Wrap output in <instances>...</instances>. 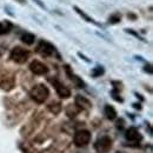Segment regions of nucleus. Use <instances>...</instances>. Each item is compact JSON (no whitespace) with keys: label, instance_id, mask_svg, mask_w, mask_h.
<instances>
[{"label":"nucleus","instance_id":"9","mask_svg":"<svg viewBox=\"0 0 153 153\" xmlns=\"http://www.w3.org/2000/svg\"><path fill=\"white\" fill-rule=\"evenodd\" d=\"M13 25L11 21L8 20H4L0 22V36H4V34H7L11 30H12Z\"/></svg>","mask_w":153,"mask_h":153},{"label":"nucleus","instance_id":"1","mask_svg":"<svg viewBox=\"0 0 153 153\" xmlns=\"http://www.w3.org/2000/svg\"><path fill=\"white\" fill-rule=\"evenodd\" d=\"M30 94H31V98H32L36 102L42 104V102L46 101V99L50 96V91H48L47 86H45L44 84H38V85H36V86L31 90Z\"/></svg>","mask_w":153,"mask_h":153},{"label":"nucleus","instance_id":"2","mask_svg":"<svg viewBox=\"0 0 153 153\" xmlns=\"http://www.w3.org/2000/svg\"><path fill=\"white\" fill-rule=\"evenodd\" d=\"M91 138H92V134H91L90 131H87V130H79V131H76L74 137H73V143L78 147H84V146L90 144Z\"/></svg>","mask_w":153,"mask_h":153},{"label":"nucleus","instance_id":"13","mask_svg":"<svg viewBox=\"0 0 153 153\" xmlns=\"http://www.w3.org/2000/svg\"><path fill=\"white\" fill-rule=\"evenodd\" d=\"M66 70H67V72H68V76H70V79L71 80H73L74 82H76V85L78 86V87H85V84H84V81L81 80V79H79L76 76H74L73 73H71L70 71H68V68L66 67Z\"/></svg>","mask_w":153,"mask_h":153},{"label":"nucleus","instance_id":"6","mask_svg":"<svg viewBox=\"0 0 153 153\" xmlns=\"http://www.w3.org/2000/svg\"><path fill=\"white\" fill-rule=\"evenodd\" d=\"M30 70L34 74H38V76H44V74H46L48 72V67L45 64H42L41 61H39V60H34V61H32L30 64Z\"/></svg>","mask_w":153,"mask_h":153},{"label":"nucleus","instance_id":"7","mask_svg":"<svg viewBox=\"0 0 153 153\" xmlns=\"http://www.w3.org/2000/svg\"><path fill=\"white\" fill-rule=\"evenodd\" d=\"M52 82H53V85H54V87H56V90H57L58 94H59L60 98H62V99L70 98V96H71V91H70L65 85H62L61 82H59V81H57V80H53Z\"/></svg>","mask_w":153,"mask_h":153},{"label":"nucleus","instance_id":"12","mask_svg":"<svg viewBox=\"0 0 153 153\" xmlns=\"http://www.w3.org/2000/svg\"><path fill=\"white\" fill-rule=\"evenodd\" d=\"M34 39H36V37H34L32 33H28V32H26V33H24V34L21 36L22 42H25L26 45H32V44L34 42Z\"/></svg>","mask_w":153,"mask_h":153},{"label":"nucleus","instance_id":"14","mask_svg":"<svg viewBox=\"0 0 153 153\" xmlns=\"http://www.w3.org/2000/svg\"><path fill=\"white\" fill-rule=\"evenodd\" d=\"M74 10H76V13H79V14H80V16H81V17H82L84 19L86 20V21H88V22H92V24H97L96 21H94V20L92 19L91 17H88V16H87V14H86L85 12H82V11H81L80 8H78L76 6V7H74Z\"/></svg>","mask_w":153,"mask_h":153},{"label":"nucleus","instance_id":"16","mask_svg":"<svg viewBox=\"0 0 153 153\" xmlns=\"http://www.w3.org/2000/svg\"><path fill=\"white\" fill-rule=\"evenodd\" d=\"M102 73H104V68H101V67H97L96 70H93V76H99Z\"/></svg>","mask_w":153,"mask_h":153},{"label":"nucleus","instance_id":"5","mask_svg":"<svg viewBox=\"0 0 153 153\" xmlns=\"http://www.w3.org/2000/svg\"><path fill=\"white\" fill-rule=\"evenodd\" d=\"M37 52H39L40 54H42L45 57H51L54 53V46L52 44H50L48 41L41 40V41H39Z\"/></svg>","mask_w":153,"mask_h":153},{"label":"nucleus","instance_id":"8","mask_svg":"<svg viewBox=\"0 0 153 153\" xmlns=\"http://www.w3.org/2000/svg\"><path fill=\"white\" fill-rule=\"evenodd\" d=\"M126 139L128 141H138L141 139V135L139 133L137 127H130L126 132Z\"/></svg>","mask_w":153,"mask_h":153},{"label":"nucleus","instance_id":"10","mask_svg":"<svg viewBox=\"0 0 153 153\" xmlns=\"http://www.w3.org/2000/svg\"><path fill=\"white\" fill-rule=\"evenodd\" d=\"M105 115L110 120L115 119L117 118V111L114 110V107L113 106H110V105H106L105 106Z\"/></svg>","mask_w":153,"mask_h":153},{"label":"nucleus","instance_id":"18","mask_svg":"<svg viewBox=\"0 0 153 153\" xmlns=\"http://www.w3.org/2000/svg\"><path fill=\"white\" fill-rule=\"evenodd\" d=\"M17 1H19V2H21V4H24V2H25V0H17Z\"/></svg>","mask_w":153,"mask_h":153},{"label":"nucleus","instance_id":"11","mask_svg":"<svg viewBox=\"0 0 153 153\" xmlns=\"http://www.w3.org/2000/svg\"><path fill=\"white\" fill-rule=\"evenodd\" d=\"M76 104L80 108H90V106H91V104H90V101L87 99H85L84 97H80V96L76 97Z\"/></svg>","mask_w":153,"mask_h":153},{"label":"nucleus","instance_id":"4","mask_svg":"<svg viewBox=\"0 0 153 153\" xmlns=\"http://www.w3.org/2000/svg\"><path fill=\"white\" fill-rule=\"evenodd\" d=\"M30 57V52L22 47H16L12 50L11 52V59L18 64H24L27 61V59Z\"/></svg>","mask_w":153,"mask_h":153},{"label":"nucleus","instance_id":"3","mask_svg":"<svg viewBox=\"0 0 153 153\" xmlns=\"http://www.w3.org/2000/svg\"><path fill=\"white\" fill-rule=\"evenodd\" d=\"M112 147V139L108 135L100 137L94 144V150L98 153H108Z\"/></svg>","mask_w":153,"mask_h":153},{"label":"nucleus","instance_id":"15","mask_svg":"<svg viewBox=\"0 0 153 153\" xmlns=\"http://www.w3.org/2000/svg\"><path fill=\"white\" fill-rule=\"evenodd\" d=\"M53 113H58L59 111H60V104L59 102H54L53 105H50V107H48Z\"/></svg>","mask_w":153,"mask_h":153},{"label":"nucleus","instance_id":"17","mask_svg":"<svg viewBox=\"0 0 153 153\" xmlns=\"http://www.w3.org/2000/svg\"><path fill=\"white\" fill-rule=\"evenodd\" d=\"M118 21H120V16H119V14H114V16H112V17L110 18V22H111V24H115V22H118Z\"/></svg>","mask_w":153,"mask_h":153}]
</instances>
